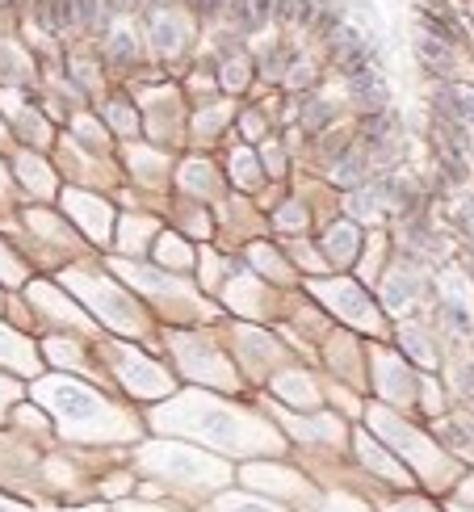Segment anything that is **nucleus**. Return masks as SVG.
I'll use <instances>...</instances> for the list:
<instances>
[{
    "label": "nucleus",
    "mask_w": 474,
    "mask_h": 512,
    "mask_svg": "<svg viewBox=\"0 0 474 512\" xmlns=\"http://www.w3.org/2000/svg\"><path fill=\"white\" fill-rule=\"evenodd\" d=\"M332 177H336V185H357V181L365 177V160H361V152H344Z\"/></svg>",
    "instance_id": "nucleus-14"
},
{
    "label": "nucleus",
    "mask_w": 474,
    "mask_h": 512,
    "mask_svg": "<svg viewBox=\"0 0 474 512\" xmlns=\"http://www.w3.org/2000/svg\"><path fill=\"white\" fill-rule=\"evenodd\" d=\"M319 512H370V508L357 504V500H349V496H328V504H323Z\"/></svg>",
    "instance_id": "nucleus-20"
},
{
    "label": "nucleus",
    "mask_w": 474,
    "mask_h": 512,
    "mask_svg": "<svg viewBox=\"0 0 474 512\" xmlns=\"http://www.w3.org/2000/svg\"><path fill=\"white\" fill-rule=\"evenodd\" d=\"M353 244H357V236H353V227H349V223H336V227L328 231V252L336 256V261H349V256H353Z\"/></svg>",
    "instance_id": "nucleus-13"
},
{
    "label": "nucleus",
    "mask_w": 474,
    "mask_h": 512,
    "mask_svg": "<svg viewBox=\"0 0 474 512\" xmlns=\"http://www.w3.org/2000/svg\"><path fill=\"white\" fill-rule=\"evenodd\" d=\"M177 429L198 433L210 445H223V450H261L273 437H261L252 424H240L231 412L219 408H177Z\"/></svg>",
    "instance_id": "nucleus-2"
},
{
    "label": "nucleus",
    "mask_w": 474,
    "mask_h": 512,
    "mask_svg": "<svg viewBox=\"0 0 474 512\" xmlns=\"http://www.w3.org/2000/svg\"><path fill=\"white\" fill-rule=\"evenodd\" d=\"M290 84H311V68H294L290 72Z\"/></svg>",
    "instance_id": "nucleus-27"
},
{
    "label": "nucleus",
    "mask_w": 474,
    "mask_h": 512,
    "mask_svg": "<svg viewBox=\"0 0 474 512\" xmlns=\"http://www.w3.org/2000/svg\"><path fill=\"white\" fill-rule=\"evenodd\" d=\"M118 512H177V508H160V504H118Z\"/></svg>",
    "instance_id": "nucleus-25"
},
{
    "label": "nucleus",
    "mask_w": 474,
    "mask_h": 512,
    "mask_svg": "<svg viewBox=\"0 0 474 512\" xmlns=\"http://www.w3.org/2000/svg\"><path fill=\"white\" fill-rule=\"evenodd\" d=\"M403 345L412 349V353H416V361H424V366H428V361H437V357H433V349H428V340H424L420 332H412V328L403 332Z\"/></svg>",
    "instance_id": "nucleus-17"
},
{
    "label": "nucleus",
    "mask_w": 474,
    "mask_h": 512,
    "mask_svg": "<svg viewBox=\"0 0 474 512\" xmlns=\"http://www.w3.org/2000/svg\"><path fill=\"white\" fill-rule=\"evenodd\" d=\"M382 89H386V84H382L374 72L353 76V93H357V101H361V105H382V97H386Z\"/></svg>",
    "instance_id": "nucleus-12"
},
{
    "label": "nucleus",
    "mask_w": 474,
    "mask_h": 512,
    "mask_svg": "<svg viewBox=\"0 0 474 512\" xmlns=\"http://www.w3.org/2000/svg\"><path fill=\"white\" fill-rule=\"evenodd\" d=\"M248 9H252V30H256V26H265L269 17H277V0H248Z\"/></svg>",
    "instance_id": "nucleus-18"
},
{
    "label": "nucleus",
    "mask_w": 474,
    "mask_h": 512,
    "mask_svg": "<svg viewBox=\"0 0 474 512\" xmlns=\"http://www.w3.org/2000/svg\"><path fill=\"white\" fill-rule=\"evenodd\" d=\"M332 114H336V110H332L328 101H311L307 110H303V122L311 126V131H319V126H328V122H332Z\"/></svg>",
    "instance_id": "nucleus-16"
},
{
    "label": "nucleus",
    "mask_w": 474,
    "mask_h": 512,
    "mask_svg": "<svg viewBox=\"0 0 474 512\" xmlns=\"http://www.w3.org/2000/svg\"><path fill=\"white\" fill-rule=\"evenodd\" d=\"M0 512H30V508H21V504H13V500H0Z\"/></svg>",
    "instance_id": "nucleus-28"
},
{
    "label": "nucleus",
    "mask_w": 474,
    "mask_h": 512,
    "mask_svg": "<svg viewBox=\"0 0 474 512\" xmlns=\"http://www.w3.org/2000/svg\"><path fill=\"white\" fill-rule=\"evenodd\" d=\"M143 458H147V471H156L160 479L177 487H189V492H214V487H223L231 479L223 462H214L206 454H189V450H172V445H156Z\"/></svg>",
    "instance_id": "nucleus-1"
},
{
    "label": "nucleus",
    "mask_w": 474,
    "mask_h": 512,
    "mask_svg": "<svg viewBox=\"0 0 474 512\" xmlns=\"http://www.w3.org/2000/svg\"><path fill=\"white\" fill-rule=\"evenodd\" d=\"M38 17H42V26H47V30H68L76 21V5H72V0H42Z\"/></svg>",
    "instance_id": "nucleus-6"
},
{
    "label": "nucleus",
    "mask_w": 474,
    "mask_h": 512,
    "mask_svg": "<svg viewBox=\"0 0 474 512\" xmlns=\"http://www.w3.org/2000/svg\"><path fill=\"white\" fill-rule=\"evenodd\" d=\"M361 454H365V466H374V471H382L386 479H391V483H412V479H407V471H403V466H395V462H386V454L378 450V445H370V437H361Z\"/></svg>",
    "instance_id": "nucleus-8"
},
{
    "label": "nucleus",
    "mask_w": 474,
    "mask_h": 512,
    "mask_svg": "<svg viewBox=\"0 0 474 512\" xmlns=\"http://www.w3.org/2000/svg\"><path fill=\"white\" fill-rule=\"evenodd\" d=\"M466 500H470V504H474V479H470V483H466Z\"/></svg>",
    "instance_id": "nucleus-30"
},
{
    "label": "nucleus",
    "mask_w": 474,
    "mask_h": 512,
    "mask_svg": "<svg viewBox=\"0 0 474 512\" xmlns=\"http://www.w3.org/2000/svg\"><path fill=\"white\" fill-rule=\"evenodd\" d=\"M315 17V0H277V21L286 26H307Z\"/></svg>",
    "instance_id": "nucleus-10"
},
{
    "label": "nucleus",
    "mask_w": 474,
    "mask_h": 512,
    "mask_svg": "<svg viewBox=\"0 0 474 512\" xmlns=\"http://www.w3.org/2000/svg\"><path fill=\"white\" fill-rule=\"evenodd\" d=\"M391 512H437V508L424 500H399V504H391Z\"/></svg>",
    "instance_id": "nucleus-24"
},
{
    "label": "nucleus",
    "mask_w": 474,
    "mask_h": 512,
    "mask_svg": "<svg viewBox=\"0 0 474 512\" xmlns=\"http://www.w3.org/2000/svg\"><path fill=\"white\" fill-rule=\"evenodd\" d=\"M454 512H462V508H454Z\"/></svg>",
    "instance_id": "nucleus-32"
},
{
    "label": "nucleus",
    "mask_w": 474,
    "mask_h": 512,
    "mask_svg": "<svg viewBox=\"0 0 474 512\" xmlns=\"http://www.w3.org/2000/svg\"><path fill=\"white\" fill-rule=\"evenodd\" d=\"M76 512H105V508H76Z\"/></svg>",
    "instance_id": "nucleus-31"
},
{
    "label": "nucleus",
    "mask_w": 474,
    "mask_h": 512,
    "mask_svg": "<svg viewBox=\"0 0 474 512\" xmlns=\"http://www.w3.org/2000/svg\"><path fill=\"white\" fill-rule=\"evenodd\" d=\"M219 9H223V0H202V5H198V17H214Z\"/></svg>",
    "instance_id": "nucleus-26"
},
{
    "label": "nucleus",
    "mask_w": 474,
    "mask_h": 512,
    "mask_svg": "<svg viewBox=\"0 0 474 512\" xmlns=\"http://www.w3.org/2000/svg\"><path fill=\"white\" fill-rule=\"evenodd\" d=\"M420 59L428 63V68H433V72H449V68H454V55H449V42H437L433 34H424L420 38Z\"/></svg>",
    "instance_id": "nucleus-9"
},
{
    "label": "nucleus",
    "mask_w": 474,
    "mask_h": 512,
    "mask_svg": "<svg viewBox=\"0 0 474 512\" xmlns=\"http://www.w3.org/2000/svg\"><path fill=\"white\" fill-rule=\"evenodd\" d=\"M110 51H114L118 59H126V55H135V42H131V34H114V38H110Z\"/></svg>",
    "instance_id": "nucleus-23"
},
{
    "label": "nucleus",
    "mask_w": 474,
    "mask_h": 512,
    "mask_svg": "<svg viewBox=\"0 0 474 512\" xmlns=\"http://www.w3.org/2000/svg\"><path fill=\"white\" fill-rule=\"evenodd\" d=\"M349 206L357 210V215H378V198L374 194H353Z\"/></svg>",
    "instance_id": "nucleus-22"
},
{
    "label": "nucleus",
    "mask_w": 474,
    "mask_h": 512,
    "mask_svg": "<svg viewBox=\"0 0 474 512\" xmlns=\"http://www.w3.org/2000/svg\"><path fill=\"white\" fill-rule=\"evenodd\" d=\"M47 399H51V408L63 416V424H72V429H80V433H101V424H110L105 403L93 391L76 387V382H55V387H47Z\"/></svg>",
    "instance_id": "nucleus-3"
},
{
    "label": "nucleus",
    "mask_w": 474,
    "mask_h": 512,
    "mask_svg": "<svg viewBox=\"0 0 474 512\" xmlns=\"http://www.w3.org/2000/svg\"><path fill=\"white\" fill-rule=\"evenodd\" d=\"M462 223H466V231L474 236V210H462Z\"/></svg>",
    "instance_id": "nucleus-29"
},
{
    "label": "nucleus",
    "mask_w": 474,
    "mask_h": 512,
    "mask_svg": "<svg viewBox=\"0 0 474 512\" xmlns=\"http://www.w3.org/2000/svg\"><path fill=\"white\" fill-rule=\"evenodd\" d=\"M328 38H332V55H336L340 63L349 59V55H357V51H365V47H361V34H357L353 26H336Z\"/></svg>",
    "instance_id": "nucleus-11"
},
{
    "label": "nucleus",
    "mask_w": 474,
    "mask_h": 512,
    "mask_svg": "<svg viewBox=\"0 0 474 512\" xmlns=\"http://www.w3.org/2000/svg\"><path fill=\"white\" fill-rule=\"evenodd\" d=\"M244 483L248 487H261L269 496H286V500H311V487L290 475V471H277V466H248L244 471Z\"/></svg>",
    "instance_id": "nucleus-4"
},
{
    "label": "nucleus",
    "mask_w": 474,
    "mask_h": 512,
    "mask_svg": "<svg viewBox=\"0 0 474 512\" xmlns=\"http://www.w3.org/2000/svg\"><path fill=\"white\" fill-rule=\"evenodd\" d=\"M210 512H282V508L265 504V500H252L244 492H227V496H219V500L210 504Z\"/></svg>",
    "instance_id": "nucleus-7"
},
{
    "label": "nucleus",
    "mask_w": 474,
    "mask_h": 512,
    "mask_svg": "<svg viewBox=\"0 0 474 512\" xmlns=\"http://www.w3.org/2000/svg\"><path fill=\"white\" fill-rule=\"evenodd\" d=\"M72 5H76V21H80V26H89V30L105 26V9H101V0H72Z\"/></svg>",
    "instance_id": "nucleus-15"
},
{
    "label": "nucleus",
    "mask_w": 474,
    "mask_h": 512,
    "mask_svg": "<svg viewBox=\"0 0 474 512\" xmlns=\"http://www.w3.org/2000/svg\"><path fill=\"white\" fill-rule=\"evenodd\" d=\"M386 131H391V114H378V118L365 122V139H370V143H382Z\"/></svg>",
    "instance_id": "nucleus-19"
},
{
    "label": "nucleus",
    "mask_w": 474,
    "mask_h": 512,
    "mask_svg": "<svg viewBox=\"0 0 474 512\" xmlns=\"http://www.w3.org/2000/svg\"><path fill=\"white\" fill-rule=\"evenodd\" d=\"M441 110L449 122H474V89H441Z\"/></svg>",
    "instance_id": "nucleus-5"
},
{
    "label": "nucleus",
    "mask_w": 474,
    "mask_h": 512,
    "mask_svg": "<svg viewBox=\"0 0 474 512\" xmlns=\"http://www.w3.org/2000/svg\"><path fill=\"white\" fill-rule=\"evenodd\" d=\"M227 5H231V21H235V26L252 30V9H248V0H227Z\"/></svg>",
    "instance_id": "nucleus-21"
}]
</instances>
